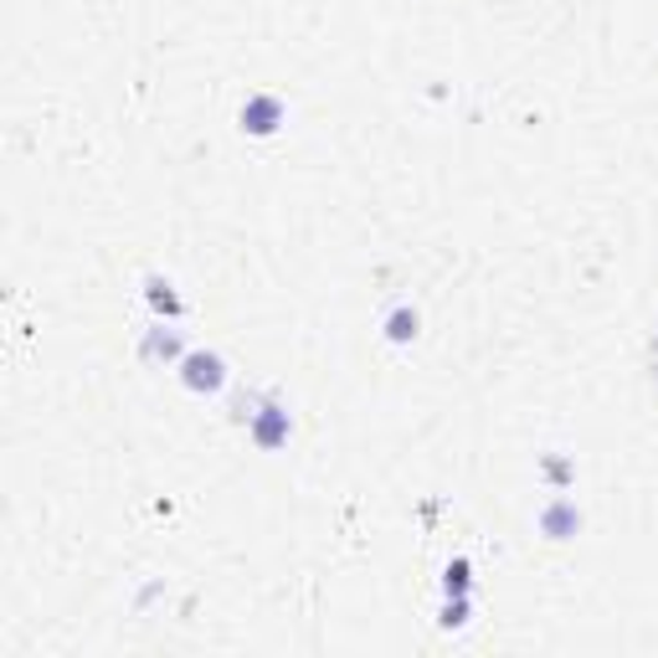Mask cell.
Here are the masks:
<instances>
[{"mask_svg":"<svg viewBox=\"0 0 658 658\" xmlns=\"http://www.w3.org/2000/svg\"><path fill=\"white\" fill-rule=\"evenodd\" d=\"M242 135H253V139H268V135H278L284 129V118H288V108H284V99L278 93H253V99L242 103Z\"/></svg>","mask_w":658,"mask_h":658,"instance_id":"obj_1","label":"cell"},{"mask_svg":"<svg viewBox=\"0 0 658 658\" xmlns=\"http://www.w3.org/2000/svg\"><path fill=\"white\" fill-rule=\"evenodd\" d=\"M139 355H145L150 366H181V355H186V345H181V330H170V324H150V330H145V345H139Z\"/></svg>","mask_w":658,"mask_h":658,"instance_id":"obj_4","label":"cell"},{"mask_svg":"<svg viewBox=\"0 0 658 658\" xmlns=\"http://www.w3.org/2000/svg\"><path fill=\"white\" fill-rule=\"evenodd\" d=\"M442 591H448V597H469V561H463V556L448 561V572H442Z\"/></svg>","mask_w":658,"mask_h":658,"instance_id":"obj_8","label":"cell"},{"mask_svg":"<svg viewBox=\"0 0 658 658\" xmlns=\"http://www.w3.org/2000/svg\"><path fill=\"white\" fill-rule=\"evenodd\" d=\"M145 299H150L154 314H170V320H181V293H175V284H165V278H145Z\"/></svg>","mask_w":658,"mask_h":658,"instance_id":"obj_7","label":"cell"},{"mask_svg":"<svg viewBox=\"0 0 658 658\" xmlns=\"http://www.w3.org/2000/svg\"><path fill=\"white\" fill-rule=\"evenodd\" d=\"M417 324H423V314H417L412 304H391L386 320H381V330H386L391 345H412V339H417Z\"/></svg>","mask_w":658,"mask_h":658,"instance_id":"obj_6","label":"cell"},{"mask_svg":"<svg viewBox=\"0 0 658 658\" xmlns=\"http://www.w3.org/2000/svg\"><path fill=\"white\" fill-rule=\"evenodd\" d=\"M545 478L551 484H572V463L566 458H545Z\"/></svg>","mask_w":658,"mask_h":658,"instance_id":"obj_9","label":"cell"},{"mask_svg":"<svg viewBox=\"0 0 658 658\" xmlns=\"http://www.w3.org/2000/svg\"><path fill=\"white\" fill-rule=\"evenodd\" d=\"M247 432H253V442L263 448V453H273V448H284L288 432H293V423H288V406L284 402H263L253 412V423H247Z\"/></svg>","mask_w":658,"mask_h":658,"instance_id":"obj_3","label":"cell"},{"mask_svg":"<svg viewBox=\"0 0 658 658\" xmlns=\"http://www.w3.org/2000/svg\"><path fill=\"white\" fill-rule=\"evenodd\" d=\"M181 381L191 391H221L227 386V360L217 350H186L181 355Z\"/></svg>","mask_w":658,"mask_h":658,"instance_id":"obj_2","label":"cell"},{"mask_svg":"<svg viewBox=\"0 0 658 658\" xmlns=\"http://www.w3.org/2000/svg\"><path fill=\"white\" fill-rule=\"evenodd\" d=\"M576 530H581V509H576V499H551V505L541 509V535L545 541H572Z\"/></svg>","mask_w":658,"mask_h":658,"instance_id":"obj_5","label":"cell"}]
</instances>
